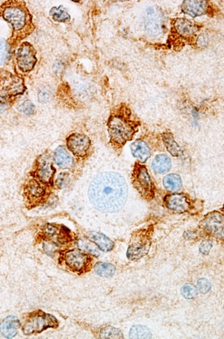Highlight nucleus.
<instances>
[{
    "label": "nucleus",
    "mask_w": 224,
    "mask_h": 339,
    "mask_svg": "<svg viewBox=\"0 0 224 339\" xmlns=\"http://www.w3.org/2000/svg\"><path fill=\"white\" fill-rule=\"evenodd\" d=\"M168 208L177 213L188 211L190 207V201L184 194L168 195L165 199Z\"/></svg>",
    "instance_id": "ddd939ff"
},
{
    "label": "nucleus",
    "mask_w": 224,
    "mask_h": 339,
    "mask_svg": "<svg viewBox=\"0 0 224 339\" xmlns=\"http://www.w3.org/2000/svg\"><path fill=\"white\" fill-rule=\"evenodd\" d=\"M88 238L97 245L101 250L104 251H110L113 249L114 244L103 234L99 232H91L88 234Z\"/></svg>",
    "instance_id": "aec40b11"
},
{
    "label": "nucleus",
    "mask_w": 224,
    "mask_h": 339,
    "mask_svg": "<svg viewBox=\"0 0 224 339\" xmlns=\"http://www.w3.org/2000/svg\"><path fill=\"white\" fill-rule=\"evenodd\" d=\"M28 194H29L32 198L39 199V198L42 197L45 194V188L39 182L33 180L28 187Z\"/></svg>",
    "instance_id": "bb28decb"
},
{
    "label": "nucleus",
    "mask_w": 224,
    "mask_h": 339,
    "mask_svg": "<svg viewBox=\"0 0 224 339\" xmlns=\"http://www.w3.org/2000/svg\"><path fill=\"white\" fill-rule=\"evenodd\" d=\"M24 80L10 72H0V97L9 98L22 94L24 92Z\"/></svg>",
    "instance_id": "0eeeda50"
},
{
    "label": "nucleus",
    "mask_w": 224,
    "mask_h": 339,
    "mask_svg": "<svg viewBox=\"0 0 224 339\" xmlns=\"http://www.w3.org/2000/svg\"><path fill=\"white\" fill-rule=\"evenodd\" d=\"M55 174L53 164L46 158H41L38 161L36 176L43 183H52Z\"/></svg>",
    "instance_id": "2eb2a0df"
},
{
    "label": "nucleus",
    "mask_w": 224,
    "mask_h": 339,
    "mask_svg": "<svg viewBox=\"0 0 224 339\" xmlns=\"http://www.w3.org/2000/svg\"><path fill=\"white\" fill-rule=\"evenodd\" d=\"M165 20L158 8H149L145 16V29L151 34H159L163 31Z\"/></svg>",
    "instance_id": "1a4fd4ad"
},
{
    "label": "nucleus",
    "mask_w": 224,
    "mask_h": 339,
    "mask_svg": "<svg viewBox=\"0 0 224 339\" xmlns=\"http://www.w3.org/2000/svg\"><path fill=\"white\" fill-rule=\"evenodd\" d=\"M19 112H21L23 115H32L35 112V106L32 102L30 101L22 103L18 107Z\"/></svg>",
    "instance_id": "7c9ffc66"
},
{
    "label": "nucleus",
    "mask_w": 224,
    "mask_h": 339,
    "mask_svg": "<svg viewBox=\"0 0 224 339\" xmlns=\"http://www.w3.org/2000/svg\"><path fill=\"white\" fill-rule=\"evenodd\" d=\"M58 321L52 315L42 311L34 312L30 315L23 326L24 335L40 333L48 328H56Z\"/></svg>",
    "instance_id": "20e7f679"
},
{
    "label": "nucleus",
    "mask_w": 224,
    "mask_h": 339,
    "mask_svg": "<svg viewBox=\"0 0 224 339\" xmlns=\"http://www.w3.org/2000/svg\"><path fill=\"white\" fill-rule=\"evenodd\" d=\"M181 294L185 299H195L198 294L196 288L191 284L184 285L181 288Z\"/></svg>",
    "instance_id": "c756f323"
},
{
    "label": "nucleus",
    "mask_w": 224,
    "mask_h": 339,
    "mask_svg": "<svg viewBox=\"0 0 224 339\" xmlns=\"http://www.w3.org/2000/svg\"><path fill=\"white\" fill-rule=\"evenodd\" d=\"M183 12L195 17L201 16L207 12L208 3L206 1H184L181 6Z\"/></svg>",
    "instance_id": "4468645a"
},
{
    "label": "nucleus",
    "mask_w": 224,
    "mask_h": 339,
    "mask_svg": "<svg viewBox=\"0 0 224 339\" xmlns=\"http://www.w3.org/2000/svg\"><path fill=\"white\" fill-rule=\"evenodd\" d=\"M16 59L17 66L22 72L28 73L32 71L37 61L34 47L28 42L20 44L17 51Z\"/></svg>",
    "instance_id": "6e6552de"
},
{
    "label": "nucleus",
    "mask_w": 224,
    "mask_h": 339,
    "mask_svg": "<svg viewBox=\"0 0 224 339\" xmlns=\"http://www.w3.org/2000/svg\"><path fill=\"white\" fill-rule=\"evenodd\" d=\"M205 229L214 237L223 239V216L215 213L208 215L203 222Z\"/></svg>",
    "instance_id": "f8f14e48"
},
{
    "label": "nucleus",
    "mask_w": 224,
    "mask_h": 339,
    "mask_svg": "<svg viewBox=\"0 0 224 339\" xmlns=\"http://www.w3.org/2000/svg\"><path fill=\"white\" fill-rule=\"evenodd\" d=\"M9 101L6 98L0 97V113L5 112L9 107Z\"/></svg>",
    "instance_id": "c9c22d12"
},
{
    "label": "nucleus",
    "mask_w": 224,
    "mask_h": 339,
    "mask_svg": "<svg viewBox=\"0 0 224 339\" xmlns=\"http://www.w3.org/2000/svg\"><path fill=\"white\" fill-rule=\"evenodd\" d=\"M173 26H175L177 32L183 36H192L200 29L198 25L185 18L176 19Z\"/></svg>",
    "instance_id": "f3484780"
},
{
    "label": "nucleus",
    "mask_w": 224,
    "mask_h": 339,
    "mask_svg": "<svg viewBox=\"0 0 224 339\" xmlns=\"http://www.w3.org/2000/svg\"><path fill=\"white\" fill-rule=\"evenodd\" d=\"M100 337L102 338H123L121 332L119 329L112 326L104 328L101 331Z\"/></svg>",
    "instance_id": "cd10ccee"
},
{
    "label": "nucleus",
    "mask_w": 224,
    "mask_h": 339,
    "mask_svg": "<svg viewBox=\"0 0 224 339\" xmlns=\"http://www.w3.org/2000/svg\"><path fill=\"white\" fill-rule=\"evenodd\" d=\"M152 167L156 173L165 174L171 169V159L165 155H157L153 161Z\"/></svg>",
    "instance_id": "412c9836"
},
{
    "label": "nucleus",
    "mask_w": 224,
    "mask_h": 339,
    "mask_svg": "<svg viewBox=\"0 0 224 339\" xmlns=\"http://www.w3.org/2000/svg\"><path fill=\"white\" fill-rule=\"evenodd\" d=\"M131 150L134 156L141 163H145L151 155L149 145L143 140H136L131 145Z\"/></svg>",
    "instance_id": "a211bd4d"
},
{
    "label": "nucleus",
    "mask_w": 224,
    "mask_h": 339,
    "mask_svg": "<svg viewBox=\"0 0 224 339\" xmlns=\"http://www.w3.org/2000/svg\"><path fill=\"white\" fill-rule=\"evenodd\" d=\"M67 147L76 156L85 157L89 150L91 141L83 134H74L69 136L67 140Z\"/></svg>",
    "instance_id": "9b49d317"
},
{
    "label": "nucleus",
    "mask_w": 224,
    "mask_h": 339,
    "mask_svg": "<svg viewBox=\"0 0 224 339\" xmlns=\"http://www.w3.org/2000/svg\"><path fill=\"white\" fill-rule=\"evenodd\" d=\"M50 15L54 20L58 22H67L70 19L69 14L62 6L52 8L50 11Z\"/></svg>",
    "instance_id": "393cba45"
},
{
    "label": "nucleus",
    "mask_w": 224,
    "mask_h": 339,
    "mask_svg": "<svg viewBox=\"0 0 224 339\" xmlns=\"http://www.w3.org/2000/svg\"><path fill=\"white\" fill-rule=\"evenodd\" d=\"M212 247V243L210 241H205L200 245V251L202 254L208 255Z\"/></svg>",
    "instance_id": "f704fd0d"
},
{
    "label": "nucleus",
    "mask_w": 224,
    "mask_h": 339,
    "mask_svg": "<svg viewBox=\"0 0 224 339\" xmlns=\"http://www.w3.org/2000/svg\"><path fill=\"white\" fill-rule=\"evenodd\" d=\"M88 197L94 207L102 211H118L127 200L126 180L116 173L99 174L90 184Z\"/></svg>",
    "instance_id": "f257e3e1"
},
{
    "label": "nucleus",
    "mask_w": 224,
    "mask_h": 339,
    "mask_svg": "<svg viewBox=\"0 0 224 339\" xmlns=\"http://www.w3.org/2000/svg\"><path fill=\"white\" fill-rule=\"evenodd\" d=\"M136 126L133 122L122 115H112L109 119L108 131L112 142L122 145L131 140L135 134Z\"/></svg>",
    "instance_id": "7ed1b4c3"
},
{
    "label": "nucleus",
    "mask_w": 224,
    "mask_h": 339,
    "mask_svg": "<svg viewBox=\"0 0 224 339\" xmlns=\"http://www.w3.org/2000/svg\"><path fill=\"white\" fill-rule=\"evenodd\" d=\"M10 55V47L9 43L3 38H0V65L4 64Z\"/></svg>",
    "instance_id": "c85d7f7f"
},
{
    "label": "nucleus",
    "mask_w": 224,
    "mask_h": 339,
    "mask_svg": "<svg viewBox=\"0 0 224 339\" xmlns=\"http://www.w3.org/2000/svg\"><path fill=\"white\" fill-rule=\"evenodd\" d=\"M68 181V174H67V173H62V174H59L55 183H56L57 186H58V188H63L64 187L67 186Z\"/></svg>",
    "instance_id": "473e14b6"
},
{
    "label": "nucleus",
    "mask_w": 224,
    "mask_h": 339,
    "mask_svg": "<svg viewBox=\"0 0 224 339\" xmlns=\"http://www.w3.org/2000/svg\"><path fill=\"white\" fill-rule=\"evenodd\" d=\"M132 183L138 193L147 200H151L154 196L152 180L147 170L143 165L137 164L132 173Z\"/></svg>",
    "instance_id": "423d86ee"
},
{
    "label": "nucleus",
    "mask_w": 224,
    "mask_h": 339,
    "mask_svg": "<svg viewBox=\"0 0 224 339\" xmlns=\"http://www.w3.org/2000/svg\"><path fill=\"white\" fill-rule=\"evenodd\" d=\"M55 161L58 167L62 169H69L73 164V160L64 146H59L55 151Z\"/></svg>",
    "instance_id": "6ab92c4d"
},
{
    "label": "nucleus",
    "mask_w": 224,
    "mask_h": 339,
    "mask_svg": "<svg viewBox=\"0 0 224 339\" xmlns=\"http://www.w3.org/2000/svg\"><path fill=\"white\" fill-rule=\"evenodd\" d=\"M0 17L12 25L13 34L9 44H16L34 30L32 17L24 2L8 1L0 6Z\"/></svg>",
    "instance_id": "f03ea898"
},
{
    "label": "nucleus",
    "mask_w": 224,
    "mask_h": 339,
    "mask_svg": "<svg viewBox=\"0 0 224 339\" xmlns=\"http://www.w3.org/2000/svg\"><path fill=\"white\" fill-rule=\"evenodd\" d=\"M45 231L48 235H54V234H56L57 229L53 225L48 224L45 226Z\"/></svg>",
    "instance_id": "e433bc0d"
},
{
    "label": "nucleus",
    "mask_w": 224,
    "mask_h": 339,
    "mask_svg": "<svg viewBox=\"0 0 224 339\" xmlns=\"http://www.w3.org/2000/svg\"><path fill=\"white\" fill-rule=\"evenodd\" d=\"M94 269H95V272H97V275L102 277H105V278L113 277L116 272L114 266L108 264V263H97Z\"/></svg>",
    "instance_id": "5701e85b"
},
{
    "label": "nucleus",
    "mask_w": 224,
    "mask_h": 339,
    "mask_svg": "<svg viewBox=\"0 0 224 339\" xmlns=\"http://www.w3.org/2000/svg\"><path fill=\"white\" fill-rule=\"evenodd\" d=\"M197 287H198V291L200 292L206 294V293H208L210 291L211 286V283L207 280H206V279H200L197 282Z\"/></svg>",
    "instance_id": "2f4dec72"
},
{
    "label": "nucleus",
    "mask_w": 224,
    "mask_h": 339,
    "mask_svg": "<svg viewBox=\"0 0 224 339\" xmlns=\"http://www.w3.org/2000/svg\"><path fill=\"white\" fill-rule=\"evenodd\" d=\"M163 185L168 191H178L182 186V180L178 174H169L163 179Z\"/></svg>",
    "instance_id": "4be33fe9"
},
{
    "label": "nucleus",
    "mask_w": 224,
    "mask_h": 339,
    "mask_svg": "<svg viewBox=\"0 0 224 339\" xmlns=\"http://www.w3.org/2000/svg\"><path fill=\"white\" fill-rule=\"evenodd\" d=\"M164 142H165V146L168 149V151L171 153V155L173 156H179L181 154V149L180 148L179 145H178L175 139H173V136L171 134H165L163 135Z\"/></svg>",
    "instance_id": "b1692460"
},
{
    "label": "nucleus",
    "mask_w": 224,
    "mask_h": 339,
    "mask_svg": "<svg viewBox=\"0 0 224 339\" xmlns=\"http://www.w3.org/2000/svg\"><path fill=\"white\" fill-rule=\"evenodd\" d=\"M131 338H151V334L146 326H134L130 330Z\"/></svg>",
    "instance_id": "a878e982"
},
{
    "label": "nucleus",
    "mask_w": 224,
    "mask_h": 339,
    "mask_svg": "<svg viewBox=\"0 0 224 339\" xmlns=\"http://www.w3.org/2000/svg\"><path fill=\"white\" fill-rule=\"evenodd\" d=\"M151 245V234L146 229L138 231L132 236L127 251V256L132 261L140 259L147 254Z\"/></svg>",
    "instance_id": "39448f33"
},
{
    "label": "nucleus",
    "mask_w": 224,
    "mask_h": 339,
    "mask_svg": "<svg viewBox=\"0 0 224 339\" xmlns=\"http://www.w3.org/2000/svg\"><path fill=\"white\" fill-rule=\"evenodd\" d=\"M20 321L16 316H9L0 323V333L5 338H12L17 335L20 327Z\"/></svg>",
    "instance_id": "dca6fc26"
},
{
    "label": "nucleus",
    "mask_w": 224,
    "mask_h": 339,
    "mask_svg": "<svg viewBox=\"0 0 224 339\" xmlns=\"http://www.w3.org/2000/svg\"><path fill=\"white\" fill-rule=\"evenodd\" d=\"M64 260L66 265L75 272L84 271L91 262L88 255L77 249L67 251L64 255Z\"/></svg>",
    "instance_id": "9d476101"
},
{
    "label": "nucleus",
    "mask_w": 224,
    "mask_h": 339,
    "mask_svg": "<svg viewBox=\"0 0 224 339\" xmlns=\"http://www.w3.org/2000/svg\"><path fill=\"white\" fill-rule=\"evenodd\" d=\"M39 101L42 103H45L49 100L51 98V92L48 89L44 88L40 90L39 93Z\"/></svg>",
    "instance_id": "72a5a7b5"
}]
</instances>
